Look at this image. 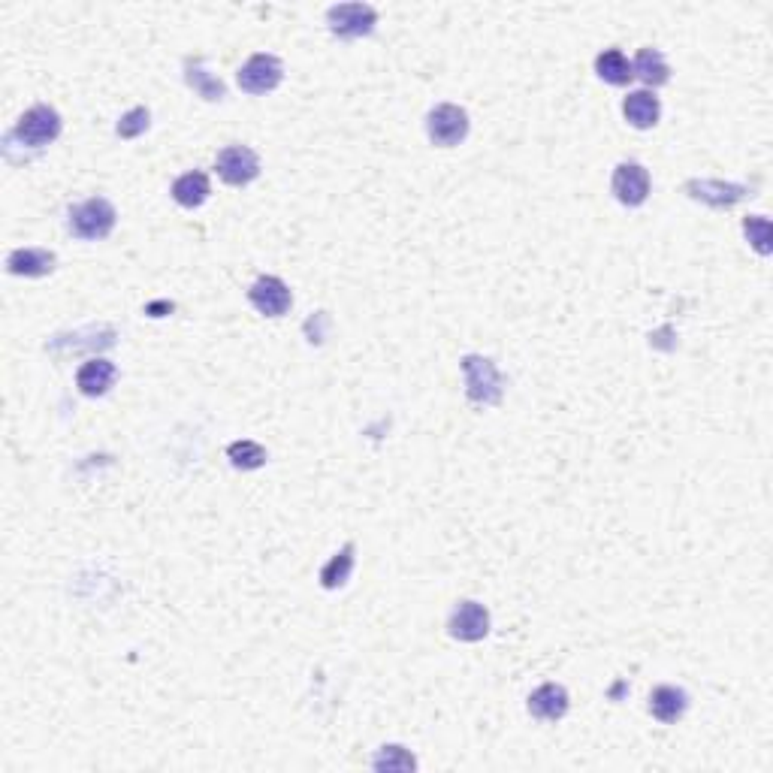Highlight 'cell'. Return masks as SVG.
<instances>
[{"mask_svg": "<svg viewBox=\"0 0 773 773\" xmlns=\"http://www.w3.org/2000/svg\"><path fill=\"white\" fill-rule=\"evenodd\" d=\"M686 707H689V698H686V692L677 689V686H659V689H653V695H650V713H653L659 722H665V725L683 719Z\"/></svg>", "mask_w": 773, "mask_h": 773, "instance_id": "cell-16", "label": "cell"}, {"mask_svg": "<svg viewBox=\"0 0 773 773\" xmlns=\"http://www.w3.org/2000/svg\"><path fill=\"white\" fill-rule=\"evenodd\" d=\"M686 194L704 206H713V209H731L734 203H740L749 188L746 185H731V182H713V179H692L686 185Z\"/></svg>", "mask_w": 773, "mask_h": 773, "instance_id": "cell-11", "label": "cell"}, {"mask_svg": "<svg viewBox=\"0 0 773 773\" xmlns=\"http://www.w3.org/2000/svg\"><path fill=\"white\" fill-rule=\"evenodd\" d=\"M623 115L632 127L638 130H650L659 124V115H662V103L653 91H632L626 100H623Z\"/></svg>", "mask_w": 773, "mask_h": 773, "instance_id": "cell-14", "label": "cell"}, {"mask_svg": "<svg viewBox=\"0 0 773 773\" xmlns=\"http://www.w3.org/2000/svg\"><path fill=\"white\" fill-rule=\"evenodd\" d=\"M281 79H284L281 61H278L275 55H266V52L251 55V58L239 67V73H236L239 88L248 91V94H269V91H275V88L281 85Z\"/></svg>", "mask_w": 773, "mask_h": 773, "instance_id": "cell-5", "label": "cell"}, {"mask_svg": "<svg viewBox=\"0 0 773 773\" xmlns=\"http://www.w3.org/2000/svg\"><path fill=\"white\" fill-rule=\"evenodd\" d=\"M58 133H61V115H58L52 106L37 103V106H31V109L19 118V124H16V130H13V139H19V142L28 145V148H43V145L55 142Z\"/></svg>", "mask_w": 773, "mask_h": 773, "instance_id": "cell-3", "label": "cell"}, {"mask_svg": "<svg viewBox=\"0 0 773 773\" xmlns=\"http://www.w3.org/2000/svg\"><path fill=\"white\" fill-rule=\"evenodd\" d=\"M148 121H151L148 109H145V106H136V109H130V112L118 121L115 133H118L121 139H136L139 133L148 130Z\"/></svg>", "mask_w": 773, "mask_h": 773, "instance_id": "cell-25", "label": "cell"}, {"mask_svg": "<svg viewBox=\"0 0 773 773\" xmlns=\"http://www.w3.org/2000/svg\"><path fill=\"white\" fill-rule=\"evenodd\" d=\"M330 31L342 40H357L375 31L378 25V13L369 4H336L327 13Z\"/></svg>", "mask_w": 773, "mask_h": 773, "instance_id": "cell-6", "label": "cell"}, {"mask_svg": "<svg viewBox=\"0 0 773 773\" xmlns=\"http://www.w3.org/2000/svg\"><path fill=\"white\" fill-rule=\"evenodd\" d=\"M632 76H638L650 88H659V85H665L671 79V67H668V61H665V55L659 49H641L635 55Z\"/></svg>", "mask_w": 773, "mask_h": 773, "instance_id": "cell-18", "label": "cell"}, {"mask_svg": "<svg viewBox=\"0 0 773 773\" xmlns=\"http://www.w3.org/2000/svg\"><path fill=\"white\" fill-rule=\"evenodd\" d=\"M227 456H230L233 466H236V469H242V472L260 469L263 462H266V450H263L257 441H248V438L233 441V444L227 447Z\"/></svg>", "mask_w": 773, "mask_h": 773, "instance_id": "cell-22", "label": "cell"}, {"mask_svg": "<svg viewBox=\"0 0 773 773\" xmlns=\"http://www.w3.org/2000/svg\"><path fill=\"white\" fill-rule=\"evenodd\" d=\"M462 372H466V393L478 405H496L502 402V375L493 360L469 354L462 357Z\"/></svg>", "mask_w": 773, "mask_h": 773, "instance_id": "cell-2", "label": "cell"}, {"mask_svg": "<svg viewBox=\"0 0 773 773\" xmlns=\"http://www.w3.org/2000/svg\"><path fill=\"white\" fill-rule=\"evenodd\" d=\"M215 167H218V176L233 188L251 185L260 176V158H257V151L248 148V145H227L218 154Z\"/></svg>", "mask_w": 773, "mask_h": 773, "instance_id": "cell-7", "label": "cell"}, {"mask_svg": "<svg viewBox=\"0 0 773 773\" xmlns=\"http://www.w3.org/2000/svg\"><path fill=\"white\" fill-rule=\"evenodd\" d=\"M115 378H118L115 363H109V360H103V357H94V360H88V363L79 366V372H76V387H79L82 396L97 399V396L109 393V387L115 384Z\"/></svg>", "mask_w": 773, "mask_h": 773, "instance_id": "cell-12", "label": "cell"}, {"mask_svg": "<svg viewBox=\"0 0 773 773\" xmlns=\"http://www.w3.org/2000/svg\"><path fill=\"white\" fill-rule=\"evenodd\" d=\"M7 269L25 278H43L55 269V254L46 248H16L7 257Z\"/></svg>", "mask_w": 773, "mask_h": 773, "instance_id": "cell-15", "label": "cell"}, {"mask_svg": "<svg viewBox=\"0 0 773 773\" xmlns=\"http://www.w3.org/2000/svg\"><path fill=\"white\" fill-rule=\"evenodd\" d=\"M351 571H354V544H345V547L324 565V571H321V586H324V589H339V586L348 583Z\"/></svg>", "mask_w": 773, "mask_h": 773, "instance_id": "cell-21", "label": "cell"}, {"mask_svg": "<svg viewBox=\"0 0 773 773\" xmlns=\"http://www.w3.org/2000/svg\"><path fill=\"white\" fill-rule=\"evenodd\" d=\"M115 221H118V212L103 197H91V200L70 209V233L76 239H85V242L106 239L112 233Z\"/></svg>", "mask_w": 773, "mask_h": 773, "instance_id": "cell-1", "label": "cell"}, {"mask_svg": "<svg viewBox=\"0 0 773 773\" xmlns=\"http://www.w3.org/2000/svg\"><path fill=\"white\" fill-rule=\"evenodd\" d=\"M616 200H620L623 206L635 209V206H644L647 197H650V173L635 164V161H626L613 170V182H610Z\"/></svg>", "mask_w": 773, "mask_h": 773, "instance_id": "cell-9", "label": "cell"}, {"mask_svg": "<svg viewBox=\"0 0 773 773\" xmlns=\"http://www.w3.org/2000/svg\"><path fill=\"white\" fill-rule=\"evenodd\" d=\"M595 73L607 85H629L632 82V64L620 49H607L595 58Z\"/></svg>", "mask_w": 773, "mask_h": 773, "instance_id": "cell-19", "label": "cell"}, {"mask_svg": "<svg viewBox=\"0 0 773 773\" xmlns=\"http://www.w3.org/2000/svg\"><path fill=\"white\" fill-rule=\"evenodd\" d=\"M212 194V185H209V176L194 170V173H185L173 182V200L185 209H197L209 200Z\"/></svg>", "mask_w": 773, "mask_h": 773, "instance_id": "cell-17", "label": "cell"}, {"mask_svg": "<svg viewBox=\"0 0 773 773\" xmlns=\"http://www.w3.org/2000/svg\"><path fill=\"white\" fill-rule=\"evenodd\" d=\"M743 233H746V239L752 242V248L758 251V254H770V221L767 218H761V215H755V218H746L743 221Z\"/></svg>", "mask_w": 773, "mask_h": 773, "instance_id": "cell-24", "label": "cell"}, {"mask_svg": "<svg viewBox=\"0 0 773 773\" xmlns=\"http://www.w3.org/2000/svg\"><path fill=\"white\" fill-rule=\"evenodd\" d=\"M447 629H450V638H456V641H466V644L484 641L490 635V613L478 601H462L450 613Z\"/></svg>", "mask_w": 773, "mask_h": 773, "instance_id": "cell-8", "label": "cell"}, {"mask_svg": "<svg viewBox=\"0 0 773 773\" xmlns=\"http://www.w3.org/2000/svg\"><path fill=\"white\" fill-rule=\"evenodd\" d=\"M185 79H188V85H191L203 100H221V97L227 94V91H224V82L215 79V76L203 67L200 58H188V61H185Z\"/></svg>", "mask_w": 773, "mask_h": 773, "instance_id": "cell-20", "label": "cell"}, {"mask_svg": "<svg viewBox=\"0 0 773 773\" xmlns=\"http://www.w3.org/2000/svg\"><path fill=\"white\" fill-rule=\"evenodd\" d=\"M426 133L435 145H459L462 139L469 136V115L462 106H453V103H441L429 112L426 118Z\"/></svg>", "mask_w": 773, "mask_h": 773, "instance_id": "cell-4", "label": "cell"}, {"mask_svg": "<svg viewBox=\"0 0 773 773\" xmlns=\"http://www.w3.org/2000/svg\"><path fill=\"white\" fill-rule=\"evenodd\" d=\"M248 299H251V305L257 308V312L266 315V318H281L290 308V302H293L290 287L281 278H275V275L257 278L251 284V290H248Z\"/></svg>", "mask_w": 773, "mask_h": 773, "instance_id": "cell-10", "label": "cell"}, {"mask_svg": "<svg viewBox=\"0 0 773 773\" xmlns=\"http://www.w3.org/2000/svg\"><path fill=\"white\" fill-rule=\"evenodd\" d=\"M529 713L544 722H559L568 713V692L559 683H544L529 695Z\"/></svg>", "mask_w": 773, "mask_h": 773, "instance_id": "cell-13", "label": "cell"}, {"mask_svg": "<svg viewBox=\"0 0 773 773\" xmlns=\"http://www.w3.org/2000/svg\"><path fill=\"white\" fill-rule=\"evenodd\" d=\"M375 770L381 773H405V770H414L417 767V758L405 749V746H384L375 761H372Z\"/></svg>", "mask_w": 773, "mask_h": 773, "instance_id": "cell-23", "label": "cell"}]
</instances>
